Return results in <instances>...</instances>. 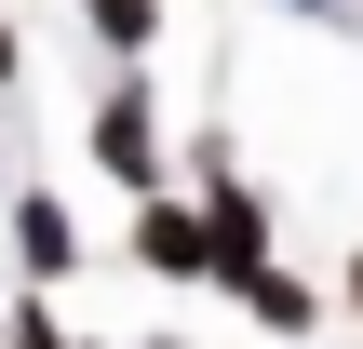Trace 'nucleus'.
<instances>
[{
    "mask_svg": "<svg viewBox=\"0 0 363 349\" xmlns=\"http://www.w3.org/2000/svg\"><path fill=\"white\" fill-rule=\"evenodd\" d=\"M0 349H67V323H54L40 296H13V323H0Z\"/></svg>",
    "mask_w": 363,
    "mask_h": 349,
    "instance_id": "7",
    "label": "nucleus"
},
{
    "mask_svg": "<svg viewBox=\"0 0 363 349\" xmlns=\"http://www.w3.org/2000/svg\"><path fill=\"white\" fill-rule=\"evenodd\" d=\"M135 269L148 282H216V242H202L189 188H135Z\"/></svg>",
    "mask_w": 363,
    "mask_h": 349,
    "instance_id": "2",
    "label": "nucleus"
},
{
    "mask_svg": "<svg viewBox=\"0 0 363 349\" xmlns=\"http://www.w3.org/2000/svg\"><path fill=\"white\" fill-rule=\"evenodd\" d=\"M81 148H94V175H108V188H162V94L135 81V54H121V81L94 94Z\"/></svg>",
    "mask_w": 363,
    "mask_h": 349,
    "instance_id": "1",
    "label": "nucleus"
},
{
    "mask_svg": "<svg viewBox=\"0 0 363 349\" xmlns=\"http://www.w3.org/2000/svg\"><path fill=\"white\" fill-rule=\"evenodd\" d=\"M189 202H202V242H216V282L269 256V202H256V188H242L229 161H202V188H189Z\"/></svg>",
    "mask_w": 363,
    "mask_h": 349,
    "instance_id": "4",
    "label": "nucleus"
},
{
    "mask_svg": "<svg viewBox=\"0 0 363 349\" xmlns=\"http://www.w3.org/2000/svg\"><path fill=\"white\" fill-rule=\"evenodd\" d=\"M13 81H27V40H13V13H0V94H13Z\"/></svg>",
    "mask_w": 363,
    "mask_h": 349,
    "instance_id": "8",
    "label": "nucleus"
},
{
    "mask_svg": "<svg viewBox=\"0 0 363 349\" xmlns=\"http://www.w3.org/2000/svg\"><path fill=\"white\" fill-rule=\"evenodd\" d=\"M337 282H350V309H363V256H350V269H337Z\"/></svg>",
    "mask_w": 363,
    "mask_h": 349,
    "instance_id": "9",
    "label": "nucleus"
},
{
    "mask_svg": "<svg viewBox=\"0 0 363 349\" xmlns=\"http://www.w3.org/2000/svg\"><path fill=\"white\" fill-rule=\"evenodd\" d=\"M229 296H242V323H269V336H323V296H310L296 269H269V256L229 269Z\"/></svg>",
    "mask_w": 363,
    "mask_h": 349,
    "instance_id": "5",
    "label": "nucleus"
},
{
    "mask_svg": "<svg viewBox=\"0 0 363 349\" xmlns=\"http://www.w3.org/2000/svg\"><path fill=\"white\" fill-rule=\"evenodd\" d=\"M81 27H94L108 54H135V67L162 54V0H81Z\"/></svg>",
    "mask_w": 363,
    "mask_h": 349,
    "instance_id": "6",
    "label": "nucleus"
},
{
    "mask_svg": "<svg viewBox=\"0 0 363 349\" xmlns=\"http://www.w3.org/2000/svg\"><path fill=\"white\" fill-rule=\"evenodd\" d=\"M0 229H13V269H27V282H67V269H81V215H67L54 188H0Z\"/></svg>",
    "mask_w": 363,
    "mask_h": 349,
    "instance_id": "3",
    "label": "nucleus"
}]
</instances>
